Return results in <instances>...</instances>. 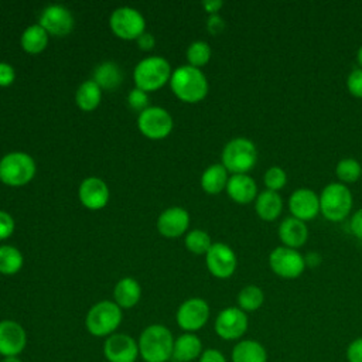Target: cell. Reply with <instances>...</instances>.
<instances>
[{
	"mask_svg": "<svg viewBox=\"0 0 362 362\" xmlns=\"http://www.w3.org/2000/svg\"><path fill=\"white\" fill-rule=\"evenodd\" d=\"M23 267V255L21 252L11 246H0V273L6 276L16 274Z\"/></svg>",
	"mask_w": 362,
	"mask_h": 362,
	"instance_id": "obj_31",
	"label": "cell"
},
{
	"mask_svg": "<svg viewBox=\"0 0 362 362\" xmlns=\"http://www.w3.org/2000/svg\"><path fill=\"white\" fill-rule=\"evenodd\" d=\"M185 246L189 252L195 255H206V252L212 246L211 236L202 229H194L187 233Z\"/></svg>",
	"mask_w": 362,
	"mask_h": 362,
	"instance_id": "obj_34",
	"label": "cell"
},
{
	"mask_svg": "<svg viewBox=\"0 0 362 362\" xmlns=\"http://www.w3.org/2000/svg\"><path fill=\"white\" fill-rule=\"evenodd\" d=\"M288 209L291 216L303 222L311 221L320 212V195L311 188H297L288 197Z\"/></svg>",
	"mask_w": 362,
	"mask_h": 362,
	"instance_id": "obj_17",
	"label": "cell"
},
{
	"mask_svg": "<svg viewBox=\"0 0 362 362\" xmlns=\"http://www.w3.org/2000/svg\"><path fill=\"white\" fill-rule=\"evenodd\" d=\"M48 33L37 23L28 25L21 34V47L28 54H38L45 49L48 44Z\"/></svg>",
	"mask_w": 362,
	"mask_h": 362,
	"instance_id": "obj_28",
	"label": "cell"
},
{
	"mask_svg": "<svg viewBox=\"0 0 362 362\" xmlns=\"http://www.w3.org/2000/svg\"><path fill=\"white\" fill-rule=\"evenodd\" d=\"M228 170L221 164L206 167L201 175V187L208 194H219L228 184Z\"/></svg>",
	"mask_w": 362,
	"mask_h": 362,
	"instance_id": "obj_27",
	"label": "cell"
},
{
	"mask_svg": "<svg viewBox=\"0 0 362 362\" xmlns=\"http://www.w3.org/2000/svg\"><path fill=\"white\" fill-rule=\"evenodd\" d=\"M202 6L209 14H216L219 11V8L223 6V1L222 0H205V1H202Z\"/></svg>",
	"mask_w": 362,
	"mask_h": 362,
	"instance_id": "obj_45",
	"label": "cell"
},
{
	"mask_svg": "<svg viewBox=\"0 0 362 362\" xmlns=\"http://www.w3.org/2000/svg\"><path fill=\"white\" fill-rule=\"evenodd\" d=\"M269 266L281 279H297L305 270V259L297 249L281 245L270 252Z\"/></svg>",
	"mask_w": 362,
	"mask_h": 362,
	"instance_id": "obj_8",
	"label": "cell"
},
{
	"mask_svg": "<svg viewBox=\"0 0 362 362\" xmlns=\"http://www.w3.org/2000/svg\"><path fill=\"white\" fill-rule=\"evenodd\" d=\"M205 262L209 273L218 279L230 277L238 266V259L233 249L222 242H215L205 255Z\"/></svg>",
	"mask_w": 362,
	"mask_h": 362,
	"instance_id": "obj_14",
	"label": "cell"
},
{
	"mask_svg": "<svg viewBox=\"0 0 362 362\" xmlns=\"http://www.w3.org/2000/svg\"><path fill=\"white\" fill-rule=\"evenodd\" d=\"M141 297V287L139 281L133 277H124L119 280L113 288L115 303L120 308H132L134 307Z\"/></svg>",
	"mask_w": 362,
	"mask_h": 362,
	"instance_id": "obj_25",
	"label": "cell"
},
{
	"mask_svg": "<svg viewBox=\"0 0 362 362\" xmlns=\"http://www.w3.org/2000/svg\"><path fill=\"white\" fill-rule=\"evenodd\" d=\"M100 99H102V89L93 79L82 82L75 93L76 105L86 112L98 107V105L100 103Z\"/></svg>",
	"mask_w": 362,
	"mask_h": 362,
	"instance_id": "obj_29",
	"label": "cell"
},
{
	"mask_svg": "<svg viewBox=\"0 0 362 362\" xmlns=\"http://www.w3.org/2000/svg\"><path fill=\"white\" fill-rule=\"evenodd\" d=\"M127 102L130 105L132 109L134 110H139V112H143L144 109H147V103H148V96H147V92L139 89V88H134L130 90L129 96H127Z\"/></svg>",
	"mask_w": 362,
	"mask_h": 362,
	"instance_id": "obj_37",
	"label": "cell"
},
{
	"mask_svg": "<svg viewBox=\"0 0 362 362\" xmlns=\"http://www.w3.org/2000/svg\"><path fill=\"white\" fill-rule=\"evenodd\" d=\"M14 232V219L8 212L0 211V240L7 239Z\"/></svg>",
	"mask_w": 362,
	"mask_h": 362,
	"instance_id": "obj_39",
	"label": "cell"
},
{
	"mask_svg": "<svg viewBox=\"0 0 362 362\" xmlns=\"http://www.w3.org/2000/svg\"><path fill=\"white\" fill-rule=\"evenodd\" d=\"M170 86L178 99L188 103L199 102L208 93V79L205 74L191 65L178 66L171 74Z\"/></svg>",
	"mask_w": 362,
	"mask_h": 362,
	"instance_id": "obj_2",
	"label": "cell"
},
{
	"mask_svg": "<svg viewBox=\"0 0 362 362\" xmlns=\"http://www.w3.org/2000/svg\"><path fill=\"white\" fill-rule=\"evenodd\" d=\"M171 66L163 57L153 55L141 59L133 72L136 88L150 92L157 90L171 78Z\"/></svg>",
	"mask_w": 362,
	"mask_h": 362,
	"instance_id": "obj_6",
	"label": "cell"
},
{
	"mask_svg": "<svg viewBox=\"0 0 362 362\" xmlns=\"http://www.w3.org/2000/svg\"><path fill=\"white\" fill-rule=\"evenodd\" d=\"M222 165L232 174H247L257 163V148L247 137L229 140L221 154Z\"/></svg>",
	"mask_w": 362,
	"mask_h": 362,
	"instance_id": "obj_5",
	"label": "cell"
},
{
	"mask_svg": "<svg viewBox=\"0 0 362 362\" xmlns=\"http://www.w3.org/2000/svg\"><path fill=\"white\" fill-rule=\"evenodd\" d=\"M225 20L216 13V14H209L206 20V28L211 34H219L225 28Z\"/></svg>",
	"mask_w": 362,
	"mask_h": 362,
	"instance_id": "obj_42",
	"label": "cell"
},
{
	"mask_svg": "<svg viewBox=\"0 0 362 362\" xmlns=\"http://www.w3.org/2000/svg\"><path fill=\"white\" fill-rule=\"evenodd\" d=\"M102 352L107 362H136L140 358L137 341L124 332H115L105 338Z\"/></svg>",
	"mask_w": 362,
	"mask_h": 362,
	"instance_id": "obj_13",
	"label": "cell"
},
{
	"mask_svg": "<svg viewBox=\"0 0 362 362\" xmlns=\"http://www.w3.org/2000/svg\"><path fill=\"white\" fill-rule=\"evenodd\" d=\"M263 181H264L266 189L279 192L287 184V174L280 165H272L266 170L263 175Z\"/></svg>",
	"mask_w": 362,
	"mask_h": 362,
	"instance_id": "obj_35",
	"label": "cell"
},
{
	"mask_svg": "<svg viewBox=\"0 0 362 362\" xmlns=\"http://www.w3.org/2000/svg\"><path fill=\"white\" fill-rule=\"evenodd\" d=\"M109 24L112 31L123 40H137L146 28L143 14L129 6L115 8L110 14Z\"/></svg>",
	"mask_w": 362,
	"mask_h": 362,
	"instance_id": "obj_9",
	"label": "cell"
},
{
	"mask_svg": "<svg viewBox=\"0 0 362 362\" xmlns=\"http://www.w3.org/2000/svg\"><path fill=\"white\" fill-rule=\"evenodd\" d=\"M211 47L206 41L202 40H197L194 42L189 44V47L187 48V59H188V65L199 68L202 65H205L209 58H211Z\"/></svg>",
	"mask_w": 362,
	"mask_h": 362,
	"instance_id": "obj_33",
	"label": "cell"
},
{
	"mask_svg": "<svg viewBox=\"0 0 362 362\" xmlns=\"http://www.w3.org/2000/svg\"><path fill=\"white\" fill-rule=\"evenodd\" d=\"M139 130L148 139L158 140L167 137L173 130L171 115L160 106H148L139 113Z\"/></svg>",
	"mask_w": 362,
	"mask_h": 362,
	"instance_id": "obj_12",
	"label": "cell"
},
{
	"mask_svg": "<svg viewBox=\"0 0 362 362\" xmlns=\"http://www.w3.org/2000/svg\"><path fill=\"white\" fill-rule=\"evenodd\" d=\"M93 81L100 86V89L113 90L123 81V71L113 61H105L98 65L93 71Z\"/></svg>",
	"mask_w": 362,
	"mask_h": 362,
	"instance_id": "obj_26",
	"label": "cell"
},
{
	"mask_svg": "<svg viewBox=\"0 0 362 362\" xmlns=\"http://www.w3.org/2000/svg\"><path fill=\"white\" fill-rule=\"evenodd\" d=\"M361 178H362V175H361Z\"/></svg>",
	"mask_w": 362,
	"mask_h": 362,
	"instance_id": "obj_49",
	"label": "cell"
},
{
	"mask_svg": "<svg viewBox=\"0 0 362 362\" xmlns=\"http://www.w3.org/2000/svg\"><path fill=\"white\" fill-rule=\"evenodd\" d=\"M346 89L355 98H362V68H354L346 76Z\"/></svg>",
	"mask_w": 362,
	"mask_h": 362,
	"instance_id": "obj_36",
	"label": "cell"
},
{
	"mask_svg": "<svg viewBox=\"0 0 362 362\" xmlns=\"http://www.w3.org/2000/svg\"><path fill=\"white\" fill-rule=\"evenodd\" d=\"M173 332L163 324H151L139 335V355L144 362H168L173 359Z\"/></svg>",
	"mask_w": 362,
	"mask_h": 362,
	"instance_id": "obj_1",
	"label": "cell"
},
{
	"mask_svg": "<svg viewBox=\"0 0 362 362\" xmlns=\"http://www.w3.org/2000/svg\"><path fill=\"white\" fill-rule=\"evenodd\" d=\"M277 235L283 246L291 247V249H298L303 245H305L308 239V228L305 222L294 218V216H287L284 218L277 229Z\"/></svg>",
	"mask_w": 362,
	"mask_h": 362,
	"instance_id": "obj_20",
	"label": "cell"
},
{
	"mask_svg": "<svg viewBox=\"0 0 362 362\" xmlns=\"http://www.w3.org/2000/svg\"><path fill=\"white\" fill-rule=\"evenodd\" d=\"M249 328V318L239 307H226L215 318L214 329L223 341H240Z\"/></svg>",
	"mask_w": 362,
	"mask_h": 362,
	"instance_id": "obj_10",
	"label": "cell"
},
{
	"mask_svg": "<svg viewBox=\"0 0 362 362\" xmlns=\"http://www.w3.org/2000/svg\"><path fill=\"white\" fill-rule=\"evenodd\" d=\"M354 197L348 185L335 181L327 184L320 192V212L331 222L345 219L352 209Z\"/></svg>",
	"mask_w": 362,
	"mask_h": 362,
	"instance_id": "obj_4",
	"label": "cell"
},
{
	"mask_svg": "<svg viewBox=\"0 0 362 362\" xmlns=\"http://www.w3.org/2000/svg\"><path fill=\"white\" fill-rule=\"evenodd\" d=\"M238 307L247 313L257 311L264 303V293L256 284H247L238 293Z\"/></svg>",
	"mask_w": 362,
	"mask_h": 362,
	"instance_id": "obj_30",
	"label": "cell"
},
{
	"mask_svg": "<svg viewBox=\"0 0 362 362\" xmlns=\"http://www.w3.org/2000/svg\"><path fill=\"white\" fill-rule=\"evenodd\" d=\"M27 332L14 320L0 321V356H20L27 346Z\"/></svg>",
	"mask_w": 362,
	"mask_h": 362,
	"instance_id": "obj_16",
	"label": "cell"
},
{
	"mask_svg": "<svg viewBox=\"0 0 362 362\" xmlns=\"http://www.w3.org/2000/svg\"><path fill=\"white\" fill-rule=\"evenodd\" d=\"M209 314V304L204 298L192 297L180 304L175 313V321L184 332L195 334L206 325Z\"/></svg>",
	"mask_w": 362,
	"mask_h": 362,
	"instance_id": "obj_11",
	"label": "cell"
},
{
	"mask_svg": "<svg viewBox=\"0 0 362 362\" xmlns=\"http://www.w3.org/2000/svg\"><path fill=\"white\" fill-rule=\"evenodd\" d=\"M189 225V214L181 206H171L163 211L157 219V229L165 238L181 236Z\"/></svg>",
	"mask_w": 362,
	"mask_h": 362,
	"instance_id": "obj_18",
	"label": "cell"
},
{
	"mask_svg": "<svg viewBox=\"0 0 362 362\" xmlns=\"http://www.w3.org/2000/svg\"><path fill=\"white\" fill-rule=\"evenodd\" d=\"M335 175L345 185L356 182L362 175V164L354 157H345L337 163Z\"/></svg>",
	"mask_w": 362,
	"mask_h": 362,
	"instance_id": "obj_32",
	"label": "cell"
},
{
	"mask_svg": "<svg viewBox=\"0 0 362 362\" xmlns=\"http://www.w3.org/2000/svg\"><path fill=\"white\" fill-rule=\"evenodd\" d=\"M226 192L238 204H249L259 194L257 184L249 174H232L226 184Z\"/></svg>",
	"mask_w": 362,
	"mask_h": 362,
	"instance_id": "obj_21",
	"label": "cell"
},
{
	"mask_svg": "<svg viewBox=\"0 0 362 362\" xmlns=\"http://www.w3.org/2000/svg\"><path fill=\"white\" fill-rule=\"evenodd\" d=\"M1 362H23L20 356H4L1 358Z\"/></svg>",
	"mask_w": 362,
	"mask_h": 362,
	"instance_id": "obj_47",
	"label": "cell"
},
{
	"mask_svg": "<svg viewBox=\"0 0 362 362\" xmlns=\"http://www.w3.org/2000/svg\"><path fill=\"white\" fill-rule=\"evenodd\" d=\"M38 24L51 35L64 37L74 28V17L71 11L62 4H49L41 14Z\"/></svg>",
	"mask_w": 362,
	"mask_h": 362,
	"instance_id": "obj_15",
	"label": "cell"
},
{
	"mask_svg": "<svg viewBox=\"0 0 362 362\" xmlns=\"http://www.w3.org/2000/svg\"><path fill=\"white\" fill-rule=\"evenodd\" d=\"M16 79L14 68L7 62H0V86H8Z\"/></svg>",
	"mask_w": 362,
	"mask_h": 362,
	"instance_id": "obj_41",
	"label": "cell"
},
{
	"mask_svg": "<svg viewBox=\"0 0 362 362\" xmlns=\"http://www.w3.org/2000/svg\"><path fill=\"white\" fill-rule=\"evenodd\" d=\"M79 199L89 209H100L109 201V188L98 177H88L79 185Z\"/></svg>",
	"mask_w": 362,
	"mask_h": 362,
	"instance_id": "obj_19",
	"label": "cell"
},
{
	"mask_svg": "<svg viewBox=\"0 0 362 362\" xmlns=\"http://www.w3.org/2000/svg\"><path fill=\"white\" fill-rule=\"evenodd\" d=\"M137 44L141 49H150L154 47V37L150 33H143L139 38H137Z\"/></svg>",
	"mask_w": 362,
	"mask_h": 362,
	"instance_id": "obj_44",
	"label": "cell"
},
{
	"mask_svg": "<svg viewBox=\"0 0 362 362\" xmlns=\"http://www.w3.org/2000/svg\"><path fill=\"white\" fill-rule=\"evenodd\" d=\"M202 341L197 334L184 332L174 339L173 359L175 362H192L202 354Z\"/></svg>",
	"mask_w": 362,
	"mask_h": 362,
	"instance_id": "obj_22",
	"label": "cell"
},
{
	"mask_svg": "<svg viewBox=\"0 0 362 362\" xmlns=\"http://www.w3.org/2000/svg\"><path fill=\"white\" fill-rule=\"evenodd\" d=\"M35 174L34 158L24 151H11L0 160V180L10 187H21Z\"/></svg>",
	"mask_w": 362,
	"mask_h": 362,
	"instance_id": "obj_7",
	"label": "cell"
},
{
	"mask_svg": "<svg viewBox=\"0 0 362 362\" xmlns=\"http://www.w3.org/2000/svg\"><path fill=\"white\" fill-rule=\"evenodd\" d=\"M304 259H305V266H317L321 262L320 255L315 253V252H311V253L305 255Z\"/></svg>",
	"mask_w": 362,
	"mask_h": 362,
	"instance_id": "obj_46",
	"label": "cell"
},
{
	"mask_svg": "<svg viewBox=\"0 0 362 362\" xmlns=\"http://www.w3.org/2000/svg\"><path fill=\"white\" fill-rule=\"evenodd\" d=\"M255 211L263 221H274L281 215L283 198L277 191L263 189L255 199Z\"/></svg>",
	"mask_w": 362,
	"mask_h": 362,
	"instance_id": "obj_23",
	"label": "cell"
},
{
	"mask_svg": "<svg viewBox=\"0 0 362 362\" xmlns=\"http://www.w3.org/2000/svg\"><path fill=\"white\" fill-rule=\"evenodd\" d=\"M356 61H358V64H359V66L362 68V45L358 48V51H356Z\"/></svg>",
	"mask_w": 362,
	"mask_h": 362,
	"instance_id": "obj_48",
	"label": "cell"
},
{
	"mask_svg": "<svg viewBox=\"0 0 362 362\" xmlns=\"http://www.w3.org/2000/svg\"><path fill=\"white\" fill-rule=\"evenodd\" d=\"M349 226H351V232L354 233V236L358 238L359 240H362V208L352 214Z\"/></svg>",
	"mask_w": 362,
	"mask_h": 362,
	"instance_id": "obj_43",
	"label": "cell"
},
{
	"mask_svg": "<svg viewBox=\"0 0 362 362\" xmlns=\"http://www.w3.org/2000/svg\"><path fill=\"white\" fill-rule=\"evenodd\" d=\"M122 318V308L115 301L102 300L89 308L85 317V327L92 337L107 338L116 332Z\"/></svg>",
	"mask_w": 362,
	"mask_h": 362,
	"instance_id": "obj_3",
	"label": "cell"
},
{
	"mask_svg": "<svg viewBox=\"0 0 362 362\" xmlns=\"http://www.w3.org/2000/svg\"><path fill=\"white\" fill-rule=\"evenodd\" d=\"M345 356L348 362H362V337H358L348 344Z\"/></svg>",
	"mask_w": 362,
	"mask_h": 362,
	"instance_id": "obj_38",
	"label": "cell"
},
{
	"mask_svg": "<svg viewBox=\"0 0 362 362\" xmlns=\"http://www.w3.org/2000/svg\"><path fill=\"white\" fill-rule=\"evenodd\" d=\"M230 359L232 362H267V351L256 339H240L233 345Z\"/></svg>",
	"mask_w": 362,
	"mask_h": 362,
	"instance_id": "obj_24",
	"label": "cell"
},
{
	"mask_svg": "<svg viewBox=\"0 0 362 362\" xmlns=\"http://www.w3.org/2000/svg\"><path fill=\"white\" fill-rule=\"evenodd\" d=\"M198 362H228V359L222 351L216 348H208L202 351Z\"/></svg>",
	"mask_w": 362,
	"mask_h": 362,
	"instance_id": "obj_40",
	"label": "cell"
}]
</instances>
